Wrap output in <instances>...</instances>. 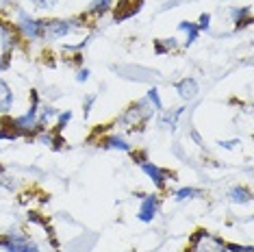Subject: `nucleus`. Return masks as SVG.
I'll use <instances>...</instances> for the list:
<instances>
[{"mask_svg": "<svg viewBox=\"0 0 254 252\" xmlns=\"http://www.w3.org/2000/svg\"><path fill=\"white\" fill-rule=\"evenodd\" d=\"M181 113H183V109H176V111H172V113H163V118H161V126L172 130L176 126V120L181 118Z\"/></svg>", "mask_w": 254, "mask_h": 252, "instance_id": "nucleus-14", "label": "nucleus"}, {"mask_svg": "<svg viewBox=\"0 0 254 252\" xmlns=\"http://www.w3.org/2000/svg\"><path fill=\"white\" fill-rule=\"evenodd\" d=\"M146 100H148L154 109H163V102H161V98H159V89H154V87L150 89L148 96H146Z\"/></svg>", "mask_w": 254, "mask_h": 252, "instance_id": "nucleus-17", "label": "nucleus"}, {"mask_svg": "<svg viewBox=\"0 0 254 252\" xmlns=\"http://www.w3.org/2000/svg\"><path fill=\"white\" fill-rule=\"evenodd\" d=\"M176 91H178V96H181L183 100H191V98L198 96L200 87H198V83H195L193 78H183V81L176 85Z\"/></svg>", "mask_w": 254, "mask_h": 252, "instance_id": "nucleus-8", "label": "nucleus"}, {"mask_svg": "<svg viewBox=\"0 0 254 252\" xmlns=\"http://www.w3.org/2000/svg\"><path fill=\"white\" fill-rule=\"evenodd\" d=\"M13 0H0V7H7V4H11Z\"/></svg>", "mask_w": 254, "mask_h": 252, "instance_id": "nucleus-26", "label": "nucleus"}, {"mask_svg": "<svg viewBox=\"0 0 254 252\" xmlns=\"http://www.w3.org/2000/svg\"><path fill=\"white\" fill-rule=\"evenodd\" d=\"M230 252H252V246H228Z\"/></svg>", "mask_w": 254, "mask_h": 252, "instance_id": "nucleus-22", "label": "nucleus"}, {"mask_svg": "<svg viewBox=\"0 0 254 252\" xmlns=\"http://www.w3.org/2000/svg\"><path fill=\"white\" fill-rule=\"evenodd\" d=\"M0 248L4 252H39L37 244L22 233H9L0 237Z\"/></svg>", "mask_w": 254, "mask_h": 252, "instance_id": "nucleus-3", "label": "nucleus"}, {"mask_svg": "<svg viewBox=\"0 0 254 252\" xmlns=\"http://www.w3.org/2000/svg\"><path fill=\"white\" fill-rule=\"evenodd\" d=\"M233 15H235V22H239L241 20V24H250V9H241V11H233Z\"/></svg>", "mask_w": 254, "mask_h": 252, "instance_id": "nucleus-19", "label": "nucleus"}, {"mask_svg": "<svg viewBox=\"0 0 254 252\" xmlns=\"http://www.w3.org/2000/svg\"><path fill=\"white\" fill-rule=\"evenodd\" d=\"M76 78H78V81H80V83H85V81H87V78H89V72H87V70H80Z\"/></svg>", "mask_w": 254, "mask_h": 252, "instance_id": "nucleus-24", "label": "nucleus"}, {"mask_svg": "<svg viewBox=\"0 0 254 252\" xmlns=\"http://www.w3.org/2000/svg\"><path fill=\"white\" fill-rule=\"evenodd\" d=\"M226 250L228 244L224 239H219L206 231L193 233L191 239H189V252H226Z\"/></svg>", "mask_w": 254, "mask_h": 252, "instance_id": "nucleus-2", "label": "nucleus"}, {"mask_svg": "<svg viewBox=\"0 0 254 252\" xmlns=\"http://www.w3.org/2000/svg\"><path fill=\"white\" fill-rule=\"evenodd\" d=\"M152 111H154V109H152V105H150L148 100L135 102V105H130L124 111V116L120 118V126H124V128H128V130L141 128V126L146 124L150 118H152Z\"/></svg>", "mask_w": 254, "mask_h": 252, "instance_id": "nucleus-1", "label": "nucleus"}, {"mask_svg": "<svg viewBox=\"0 0 254 252\" xmlns=\"http://www.w3.org/2000/svg\"><path fill=\"white\" fill-rule=\"evenodd\" d=\"M178 31H181V33H185V35H187V39H185V44H191L193 42V39L195 37H198V26H195V24H191V22H181V24H178Z\"/></svg>", "mask_w": 254, "mask_h": 252, "instance_id": "nucleus-13", "label": "nucleus"}, {"mask_svg": "<svg viewBox=\"0 0 254 252\" xmlns=\"http://www.w3.org/2000/svg\"><path fill=\"white\" fill-rule=\"evenodd\" d=\"M198 196H202V191L200 189H193V187H183L176 191V200H193Z\"/></svg>", "mask_w": 254, "mask_h": 252, "instance_id": "nucleus-16", "label": "nucleus"}, {"mask_svg": "<svg viewBox=\"0 0 254 252\" xmlns=\"http://www.w3.org/2000/svg\"><path fill=\"white\" fill-rule=\"evenodd\" d=\"M0 187H7V189H13L15 187V181L4 172V168L0 165Z\"/></svg>", "mask_w": 254, "mask_h": 252, "instance_id": "nucleus-18", "label": "nucleus"}, {"mask_svg": "<svg viewBox=\"0 0 254 252\" xmlns=\"http://www.w3.org/2000/svg\"><path fill=\"white\" fill-rule=\"evenodd\" d=\"M228 200L235 204H244V202H250L252 200V193H250V189H246V187H233L228 191Z\"/></svg>", "mask_w": 254, "mask_h": 252, "instance_id": "nucleus-12", "label": "nucleus"}, {"mask_svg": "<svg viewBox=\"0 0 254 252\" xmlns=\"http://www.w3.org/2000/svg\"><path fill=\"white\" fill-rule=\"evenodd\" d=\"M111 2H113V0H91L89 13H94V15H102L109 7H111Z\"/></svg>", "mask_w": 254, "mask_h": 252, "instance_id": "nucleus-15", "label": "nucleus"}, {"mask_svg": "<svg viewBox=\"0 0 254 252\" xmlns=\"http://www.w3.org/2000/svg\"><path fill=\"white\" fill-rule=\"evenodd\" d=\"M139 165H141V170L146 172L150 179L154 181V185H157V187H163L165 185V181H167V172L165 170H161L154 163H148V161H139Z\"/></svg>", "mask_w": 254, "mask_h": 252, "instance_id": "nucleus-7", "label": "nucleus"}, {"mask_svg": "<svg viewBox=\"0 0 254 252\" xmlns=\"http://www.w3.org/2000/svg\"><path fill=\"white\" fill-rule=\"evenodd\" d=\"M18 28L22 31V35L28 37V39H39V37H42V26H39V20H33L31 15H26V13H20Z\"/></svg>", "mask_w": 254, "mask_h": 252, "instance_id": "nucleus-5", "label": "nucleus"}, {"mask_svg": "<svg viewBox=\"0 0 254 252\" xmlns=\"http://www.w3.org/2000/svg\"><path fill=\"white\" fill-rule=\"evenodd\" d=\"M141 2H143V0H118V9H115V15H120L124 7H128V9H126V13H124V18H130V15H135L137 11L141 9Z\"/></svg>", "mask_w": 254, "mask_h": 252, "instance_id": "nucleus-11", "label": "nucleus"}, {"mask_svg": "<svg viewBox=\"0 0 254 252\" xmlns=\"http://www.w3.org/2000/svg\"><path fill=\"white\" fill-rule=\"evenodd\" d=\"M33 4H35L37 9H53L57 2H59V0H31Z\"/></svg>", "mask_w": 254, "mask_h": 252, "instance_id": "nucleus-20", "label": "nucleus"}, {"mask_svg": "<svg viewBox=\"0 0 254 252\" xmlns=\"http://www.w3.org/2000/svg\"><path fill=\"white\" fill-rule=\"evenodd\" d=\"M39 26H42V37L46 39H61L76 28L72 20H39Z\"/></svg>", "mask_w": 254, "mask_h": 252, "instance_id": "nucleus-4", "label": "nucleus"}, {"mask_svg": "<svg viewBox=\"0 0 254 252\" xmlns=\"http://www.w3.org/2000/svg\"><path fill=\"white\" fill-rule=\"evenodd\" d=\"M195 26H198V31H209V26H211V15H209V13H202V15H200V22H198Z\"/></svg>", "mask_w": 254, "mask_h": 252, "instance_id": "nucleus-21", "label": "nucleus"}, {"mask_svg": "<svg viewBox=\"0 0 254 252\" xmlns=\"http://www.w3.org/2000/svg\"><path fill=\"white\" fill-rule=\"evenodd\" d=\"M11 107H13V91L0 78V113H7Z\"/></svg>", "mask_w": 254, "mask_h": 252, "instance_id": "nucleus-9", "label": "nucleus"}, {"mask_svg": "<svg viewBox=\"0 0 254 252\" xmlns=\"http://www.w3.org/2000/svg\"><path fill=\"white\" fill-rule=\"evenodd\" d=\"M157 211H159V200L157 196H146L141 200V207H139V220L141 222H152L154 220V215H157Z\"/></svg>", "mask_w": 254, "mask_h": 252, "instance_id": "nucleus-6", "label": "nucleus"}, {"mask_svg": "<svg viewBox=\"0 0 254 252\" xmlns=\"http://www.w3.org/2000/svg\"><path fill=\"white\" fill-rule=\"evenodd\" d=\"M100 144H102V148H109V150H124V152L130 150V144H128V141H124L122 137H118V135L105 137Z\"/></svg>", "mask_w": 254, "mask_h": 252, "instance_id": "nucleus-10", "label": "nucleus"}, {"mask_svg": "<svg viewBox=\"0 0 254 252\" xmlns=\"http://www.w3.org/2000/svg\"><path fill=\"white\" fill-rule=\"evenodd\" d=\"M70 118H72V113L67 111V113H63V116L59 118V128H63V126H65L67 122H70Z\"/></svg>", "mask_w": 254, "mask_h": 252, "instance_id": "nucleus-23", "label": "nucleus"}, {"mask_svg": "<svg viewBox=\"0 0 254 252\" xmlns=\"http://www.w3.org/2000/svg\"><path fill=\"white\" fill-rule=\"evenodd\" d=\"M235 144H239V141H224V144H222V146H224V148H233Z\"/></svg>", "mask_w": 254, "mask_h": 252, "instance_id": "nucleus-25", "label": "nucleus"}]
</instances>
